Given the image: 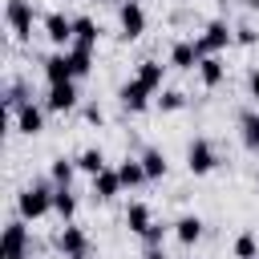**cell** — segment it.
Returning <instances> with one entry per match:
<instances>
[{
    "mask_svg": "<svg viewBox=\"0 0 259 259\" xmlns=\"http://www.w3.org/2000/svg\"><path fill=\"white\" fill-rule=\"evenodd\" d=\"M16 210H20V219H45L53 210V186L49 182H28L16 194Z\"/></svg>",
    "mask_w": 259,
    "mask_h": 259,
    "instance_id": "obj_1",
    "label": "cell"
},
{
    "mask_svg": "<svg viewBox=\"0 0 259 259\" xmlns=\"http://www.w3.org/2000/svg\"><path fill=\"white\" fill-rule=\"evenodd\" d=\"M231 40H235V32L227 28V20H210V24L202 28V36H198V53H202V57H219Z\"/></svg>",
    "mask_w": 259,
    "mask_h": 259,
    "instance_id": "obj_2",
    "label": "cell"
},
{
    "mask_svg": "<svg viewBox=\"0 0 259 259\" xmlns=\"http://www.w3.org/2000/svg\"><path fill=\"white\" fill-rule=\"evenodd\" d=\"M214 166H219L214 146H210L206 138H194V142L186 146V170H190V174H210Z\"/></svg>",
    "mask_w": 259,
    "mask_h": 259,
    "instance_id": "obj_3",
    "label": "cell"
},
{
    "mask_svg": "<svg viewBox=\"0 0 259 259\" xmlns=\"http://www.w3.org/2000/svg\"><path fill=\"white\" fill-rule=\"evenodd\" d=\"M57 251H61L65 259H89V235H85L81 227L65 223L61 235H57Z\"/></svg>",
    "mask_w": 259,
    "mask_h": 259,
    "instance_id": "obj_4",
    "label": "cell"
},
{
    "mask_svg": "<svg viewBox=\"0 0 259 259\" xmlns=\"http://www.w3.org/2000/svg\"><path fill=\"white\" fill-rule=\"evenodd\" d=\"M4 20H8V28H12L16 40H28V36H32V4H28V0H8Z\"/></svg>",
    "mask_w": 259,
    "mask_h": 259,
    "instance_id": "obj_5",
    "label": "cell"
},
{
    "mask_svg": "<svg viewBox=\"0 0 259 259\" xmlns=\"http://www.w3.org/2000/svg\"><path fill=\"white\" fill-rule=\"evenodd\" d=\"M0 259H28V227H24V219H12L4 227V251H0Z\"/></svg>",
    "mask_w": 259,
    "mask_h": 259,
    "instance_id": "obj_6",
    "label": "cell"
},
{
    "mask_svg": "<svg viewBox=\"0 0 259 259\" xmlns=\"http://www.w3.org/2000/svg\"><path fill=\"white\" fill-rule=\"evenodd\" d=\"M117 20H121V36H125V40H138V36L146 32V12H142L138 0H121Z\"/></svg>",
    "mask_w": 259,
    "mask_h": 259,
    "instance_id": "obj_7",
    "label": "cell"
},
{
    "mask_svg": "<svg viewBox=\"0 0 259 259\" xmlns=\"http://www.w3.org/2000/svg\"><path fill=\"white\" fill-rule=\"evenodd\" d=\"M45 81H49V85L77 81V73H73V61H69V49H61V53H49V57H45Z\"/></svg>",
    "mask_w": 259,
    "mask_h": 259,
    "instance_id": "obj_8",
    "label": "cell"
},
{
    "mask_svg": "<svg viewBox=\"0 0 259 259\" xmlns=\"http://www.w3.org/2000/svg\"><path fill=\"white\" fill-rule=\"evenodd\" d=\"M45 36H49L57 49L73 45V16H65V12H49V16H45Z\"/></svg>",
    "mask_w": 259,
    "mask_h": 259,
    "instance_id": "obj_9",
    "label": "cell"
},
{
    "mask_svg": "<svg viewBox=\"0 0 259 259\" xmlns=\"http://www.w3.org/2000/svg\"><path fill=\"white\" fill-rule=\"evenodd\" d=\"M77 81H65V85H49V93H45V109H53V113H65V109H73L77 105Z\"/></svg>",
    "mask_w": 259,
    "mask_h": 259,
    "instance_id": "obj_10",
    "label": "cell"
},
{
    "mask_svg": "<svg viewBox=\"0 0 259 259\" xmlns=\"http://www.w3.org/2000/svg\"><path fill=\"white\" fill-rule=\"evenodd\" d=\"M150 93H154V89H146V85L134 77V81H125V85L117 89V101H121V109H130V113H142V109L150 105Z\"/></svg>",
    "mask_w": 259,
    "mask_h": 259,
    "instance_id": "obj_11",
    "label": "cell"
},
{
    "mask_svg": "<svg viewBox=\"0 0 259 259\" xmlns=\"http://www.w3.org/2000/svg\"><path fill=\"white\" fill-rule=\"evenodd\" d=\"M12 121H16V130H20V134H28V138H36V134L45 130V109L28 101V105H20V109L12 113Z\"/></svg>",
    "mask_w": 259,
    "mask_h": 259,
    "instance_id": "obj_12",
    "label": "cell"
},
{
    "mask_svg": "<svg viewBox=\"0 0 259 259\" xmlns=\"http://www.w3.org/2000/svg\"><path fill=\"white\" fill-rule=\"evenodd\" d=\"M198 61H202L198 40H178V45L170 49V65H174V69H194Z\"/></svg>",
    "mask_w": 259,
    "mask_h": 259,
    "instance_id": "obj_13",
    "label": "cell"
},
{
    "mask_svg": "<svg viewBox=\"0 0 259 259\" xmlns=\"http://www.w3.org/2000/svg\"><path fill=\"white\" fill-rule=\"evenodd\" d=\"M117 194H121L117 170H101V174L93 178V198H97V202H109V198H117Z\"/></svg>",
    "mask_w": 259,
    "mask_h": 259,
    "instance_id": "obj_14",
    "label": "cell"
},
{
    "mask_svg": "<svg viewBox=\"0 0 259 259\" xmlns=\"http://www.w3.org/2000/svg\"><path fill=\"white\" fill-rule=\"evenodd\" d=\"M174 235H178L182 247H194V243L202 239V219H198V214H182V219L174 223Z\"/></svg>",
    "mask_w": 259,
    "mask_h": 259,
    "instance_id": "obj_15",
    "label": "cell"
},
{
    "mask_svg": "<svg viewBox=\"0 0 259 259\" xmlns=\"http://www.w3.org/2000/svg\"><path fill=\"white\" fill-rule=\"evenodd\" d=\"M97 36H101V28H97V20L93 16H73V45H97Z\"/></svg>",
    "mask_w": 259,
    "mask_h": 259,
    "instance_id": "obj_16",
    "label": "cell"
},
{
    "mask_svg": "<svg viewBox=\"0 0 259 259\" xmlns=\"http://www.w3.org/2000/svg\"><path fill=\"white\" fill-rule=\"evenodd\" d=\"M198 77H202V85H206V89L223 85V77H227V65H223V57H202V61H198Z\"/></svg>",
    "mask_w": 259,
    "mask_h": 259,
    "instance_id": "obj_17",
    "label": "cell"
},
{
    "mask_svg": "<svg viewBox=\"0 0 259 259\" xmlns=\"http://www.w3.org/2000/svg\"><path fill=\"white\" fill-rule=\"evenodd\" d=\"M125 227H130L134 235H146V231L154 227V219H150V206H146V202H130V206H125Z\"/></svg>",
    "mask_w": 259,
    "mask_h": 259,
    "instance_id": "obj_18",
    "label": "cell"
},
{
    "mask_svg": "<svg viewBox=\"0 0 259 259\" xmlns=\"http://www.w3.org/2000/svg\"><path fill=\"white\" fill-rule=\"evenodd\" d=\"M117 178H121V186H142V182H150L142 158H125V162H117Z\"/></svg>",
    "mask_w": 259,
    "mask_h": 259,
    "instance_id": "obj_19",
    "label": "cell"
},
{
    "mask_svg": "<svg viewBox=\"0 0 259 259\" xmlns=\"http://www.w3.org/2000/svg\"><path fill=\"white\" fill-rule=\"evenodd\" d=\"M53 210H57L65 223H73V214H77V194H73L69 186H53Z\"/></svg>",
    "mask_w": 259,
    "mask_h": 259,
    "instance_id": "obj_20",
    "label": "cell"
},
{
    "mask_svg": "<svg viewBox=\"0 0 259 259\" xmlns=\"http://www.w3.org/2000/svg\"><path fill=\"white\" fill-rule=\"evenodd\" d=\"M77 170H85L89 178H97V174H101V170H109V166H105V154H101L97 146H89V150H81V154H77Z\"/></svg>",
    "mask_w": 259,
    "mask_h": 259,
    "instance_id": "obj_21",
    "label": "cell"
},
{
    "mask_svg": "<svg viewBox=\"0 0 259 259\" xmlns=\"http://www.w3.org/2000/svg\"><path fill=\"white\" fill-rule=\"evenodd\" d=\"M69 61H73V73L77 77H89L93 73V49L89 45H69Z\"/></svg>",
    "mask_w": 259,
    "mask_h": 259,
    "instance_id": "obj_22",
    "label": "cell"
},
{
    "mask_svg": "<svg viewBox=\"0 0 259 259\" xmlns=\"http://www.w3.org/2000/svg\"><path fill=\"white\" fill-rule=\"evenodd\" d=\"M162 77H166V65H158V61H142L138 65V81L146 85V89H162Z\"/></svg>",
    "mask_w": 259,
    "mask_h": 259,
    "instance_id": "obj_23",
    "label": "cell"
},
{
    "mask_svg": "<svg viewBox=\"0 0 259 259\" xmlns=\"http://www.w3.org/2000/svg\"><path fill=\"white\" fill-rule=\"evenodd\" d=\"M73 174H77V158H53V166H49L53 186H69V182H73Z\"/></svg>",
    "mask_w": 259,
    "mask_h": 259,
    "instance_id": "obj_24",
    "label": "cell"
},
{
    "mask_svg": "<svg viewBox=\"0 0 259 259\" xmlns=\"http://www.w3.org/2000/svg\"><path fill=\"white\" fill-rule=\"evenodd\" d=\"M239 134H243V146L247 150H259V113L255 109H247L239 117Z\"/></svg>",
    "mask_w": 259,
    "mask_h": 259,
    "instance_id": "obj_25",
    "label": "cell"
},
{
    "mask_svg": "<svg viewBox=\"0 0 259 259\" xmlns=\"http://www.w3.org/2000/svg\"><path fill=\"white\" fill-rule=\"evenodd\" d=\"M142 166H146V178H166V154L162 150H142Z\"/></svg>",
    "mask_w": 259,
    "mask_h": 259,
    "instance_id": "obj_26",
    "label": "cell"
},
{
    "mask_svg": "<svg viewBox=\"0 0 259 259\" xmlns=\"http://www.w3.org/2000/svg\"><path fill=\"white\" fill-rule=\"evenodd\" d=\"M235 259H259V243H255V235L251 231H243V235H235Z\"/></svg>",
    "mask_w": 259,
    "mask_h": 259,
    "instance_id": "obj_27",
    "label": "cell"
},
{
    "mask_svg": "<svg viewBox=\"0 0 259 259\" xmlns=\"http://www.w3.org/2000/svg\"><path fill=\"white\" fill-rule=\"evenodd\" d=\"M32 97H28V89H24V81H12L8 85V93H4V105H8V113H16L20 105H28Z\"/></svg>",
    "mask_w": 259,
    "mask_h": 259,
    "instance_id": "obj_28",
    "label": "cell"
},
{
    "mask_svg": "<svg viewBox=\"0 0 259 259\" xmlns=\"http://www.w3.org/2000/svg\"><path fill=\"white\" fill-rule=\"evenodd\" d=\"M186 105V93L182 89H158V109L170 113V109H182Z\"/></svg>",
    "mask_w": 259,
    "mask_h": 259,
    "instance_id": "obj_29",
    "label": "cell"
},
{
    "mask_svg": "<svg viewBox=\"0 0 259 259\" xmlns=\"http://www.w3.org/2000/svg\"><path fill=\"white\" fill-rule=\"evenodd\" d=\"M162 239H166V227H162V223H154V227L142 235V243H146V247H162Z\"/></svg>",
    "mask_w": 259,
    "mask_h": 259,
    "instance_id": "obj_30",
    "label": "cell"
},
{
    "mask_svg": "<svg viewBox=\"0 0 259 259\" xmlns=\"http://www.w3.org/2000/svg\"><path fill=\"white\" fill-rule=\"evenodd\" d=\"M235 40H239V45H255V40H259V32H255L251 24H239V28H235Z\"/></svg>",
    "mask_w": 259,
    "mask_h": 259,
    "instance_id": "obj_31",
    "label": "cell"
},
{
    "mask_svg": "<svg viewBox=\"0 0 259 259\" xmlns=\"http://www.w3.org/2000/svg\"><path fill=\"white\" fill-rule=\"evenodd\" d=\"M85 121H93V125H101V121H105V113H101V105H85Z\"/></svg>",
    "mask_w": 259,
    "mask_h": 259,
    "instance_id": "obj_32",
    "label": "cell"
},
{
    "mask_svg": "<svg viewBox=\"0 0 259 259\" xmlns=\"http://www.w3.org/2000/svg\"><path fill=\"white\" fill-rule=\"evenodd\" d=\"M142 259H166V251H162V247H146V255H142Z\"/></svg>",
    "mask_w": 259,
    "mask_h": 259,
    "instance_id": "obj_33",
    "label": "cell"
},
{
    "mask_svg": "<svg viewBox=\"0 0 259 259\" xmlns=\"http://www.w3.org/2000/svg\"><path fill=\"white\" fill-rule=\"evenodd\" d=\"M251 97H259V69L251 73Z\"/></svg>",
    "mask_w": 259,
    "mask_h": 259,
    "instance_id": "obj_34",
    "label": "cell"
}]
</instances>
